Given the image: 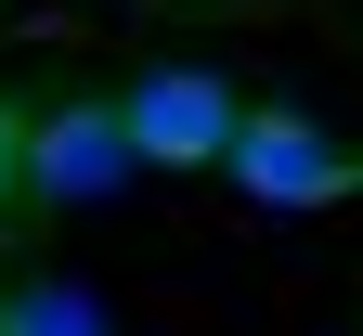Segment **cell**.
Returning a JSON list of instances; mask_svg holds the SVG:
<instances>
[{
    "label": "cell",
    "instance_id": "obj_1",
    "mask_svg": "<svg viewBox=\"0 0 363 336\" xmlns=\"http://www.w3.org/2000/svg\"><path fill=\"white\" fill-rule=\"evenodd\" d=\"M117 104H130V142H143V168H234L247 104L220 91V65H143Z\"/></svg>",
    "mask_w": 363,
    "mask_h": 336
},
{
    "label": "cell",
    "instance_id": "obj_2",
    "mask_svg": "<svg viewBox=\"0 0 363 336\" xmlns=\"http://www.w3.org/2000/svg\"><path fill=\"white\" fill-rule=\"evenodd\" d=\"M130 168H143L130 104H52V117L26 129V195H39V207H104Z\"/></svg>",
    "mask_w": 363,
    "mask_h": 336
},
{
    "label": "cell",
    "instance_id": "obj_3",
    "mask_svg": "<svg viewBox=\"0 0 363 336\" xmlns=\"http://www.w3.org/2000/svg\"><path fill=\"white\" fill-rule=\"evenodd\" d=\"M234 181H247L259 207H337L350 181H363V168H350V156H337V142L311 129V117H286V104H259V117L234 129Z\"/></svg>",
    "mask_w": 363,
    "mask_h": 336
},
{
    "label": "cell",
    "instance_id": "obj_4",
    "mask_svg": "<svg viewBox=\"0 0 363 336\" xmlns=\"http://www.w3.org/2000/svg\"><path fill=\"white\" fill-rule=\"evenodd\" d=\"M0 336H104V311H91L78 284H13V298H0Z\"/></svg>",
    "mask_w": 363,
    "mask_h": 336
},
{
    "label": "cell",
    "instance_id": "obj_5",
    "mask_svg": "<svg viewBox=\"0 0 363 336\" xmlns=\"http://www.w3.org/2000/svg\"><path fill=\"white\" fill-rule=\"evenodd\" d=\"M13 181H26V117L0 104V195H13Z\"/></svg>",
    "mask_w": 363,
    "mask_h": 336
}]
</instances>
